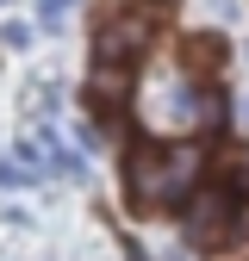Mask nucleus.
<instances>
[{
  "instance_id": "nucleus-1",
  "label": "nucleus",
  "mask_w": 249,
  "mask_h": 261,
  "mask_svg": "<svg viewBox=\"0 0 249 261\" xmlns=\"http://www.w3.org/2000/svg\"><path fill=\"white\" fill-rule=\"evenodd\" d=\"M206 162H212L206 143H175V149H168V143L143 137L131 155H124V193H131V205H143V212H156V205H181L187 193L200 187Z\"/></svg>"
},
{
  "instance_id": "nucleus-2",
  "label": "nucleus",
  "mask_w": 249,
  "mask_h": 261,
  "mask_svg": "<svg viewBox=\"0 0 249 261\" xmlns=\"http://www.w3.org/2000/svg\"><path fill=\"white\" fill-rule=\"evenodd\" d=\"M162 31V7L156 0H118V7H100V25H93V56L106 62H143V50Z\"/></svg>"
},
{
  "instance_id": "nucleus-3",
  "label": "nucleus",
  "mask_w": 249,
  "mask_h": 261,
  "mask_svg": "<svg viewBox=\"0 0 249 261\" xmlns=\"http://www.w3.org/2000/svg\"><path fill=\"white\" fill-rule=\"evenodd\" d=\"M237 205H243V187L225 180V187H193L181 199V230L193 249H212V243H225L237 237Z\"/></svg>"
},
{
  "instance_id": "nucleus-4",
  "label": "nucleus",
  "mask_w": 249,
  "mask_h": 261,
  "mask_svg": "<svg viewBox=\"0 0 249 261\" xmlns=\"http://www.w3.org/2000/svg\"><path fill=\"white\" fill-rule=\"evenodd\" d=\"M131 87H137V62H106V56H93V75H87L93 106H131Z\"/></svg>"
},
{
  "instance_id": "nucleus-5",
  "label": "nucleus",
  "mask_w": 249,
  "mask_h": 261,
  "mask_svg": "<svg viewBox=\"0 0 249 261\" xmlns=\"http://www.w3.org/2000/svg\"><path fill=\"white\" fill-rule=\"evenodd\" d=\"M225 38H212V31H200V38H187L181 44V69L193 75V81H212V75H225Z\"/></svg>"
},
{
  "instance_id": "nucleus-6",
  "label": "nucleus",
  "mask_w": 249,
  "mask_h": 261,
  "mask_svg": "<svg viewBox=\"0 0 249 261\" xmlns=\"http://www.w3.org/2000/svg\"><path fill=\"white\" fill-rule=\"evenodd\" d=\"M0 44H7V50H25V44H31V25H7V31H0Z\"/></svg>"
},
{
  "instance_id": "nucleus-7",
  "label": "nucleus",
  "mask_w": 249,
  "mask_h": 261,
  "mask_svg": "<svg viewBox=\"0 0 249 261\" xmlns=\"http://www.w3.org/2000/svg\"><path fill=\"white\" fill-rule=\"evenodd\" d=\"M69 7H75V0H44V19H50V25H56V19H62V13H69Z\"/></svg>"
},
{
  "instance_id": "nucleus-8",
  "label": "nucleus",
  "mask_w": 249,
  "mask_h": 261,
  "mask_svg": "<svg viewBox=\"0 0 249 261\" xmlns=\"http://www.w3.org/2000/svg\"><path fill=\"white\" fill-rule=\"evenodd\" d=\"M243 124H249V100H243Z\"/></svg>"
},
{
  "instance_id": "nucleus-9",
  "label": "nucleus",
  "mask_w": 249,
  "mask_h": 261,
  "mask_svg": "<svg viewBox=\"0 0 249 261\" xmlns=\"http://www.w3.org/2000/svg\"><path fill=\"white\" fill-rule=\"evenodd\" d=\"M156 7H175V0H156Z\"/></svg>"
}]
</instances>
